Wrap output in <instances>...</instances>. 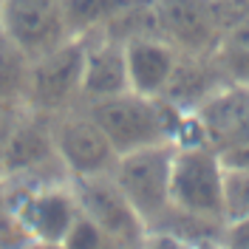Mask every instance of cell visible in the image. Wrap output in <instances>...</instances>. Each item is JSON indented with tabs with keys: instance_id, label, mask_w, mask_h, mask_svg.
<instances>
[{
	"instance_id": "cell-11",
	"label": "cell",
	"mask_w": 249,
	"mask_h": 249,
	"mask_svg": "<svg viewBox=\"0 0 249 249\" xmlns=\"http://www.w3.org/2000/svg\"><path fill=\"white\" fill-rule=\"evenodd\" d=\"M130 91L127 65H124V43L93 34L85 37V65H82V105L108 99Z\"/></svg>"
},
{
	"instance_id": "cell-15",
	"label": "cell",
	"mask_w": 249,
	"mask_h": 249,
	"mask_svg": "<svg viewBox=\"0 0 249 249\" xmlns=\"http://www.w3.org/2000/svg\"><path fill=\"white\" fill-rule=\"evenodd\" d=\"M29 65L31 57H26L0 29V105H26Z\"/></svg>"
},
{
	"instance_id": "cell-25",
	"label": "cell",
	"mask_w": 249,
	"mask_h": 249,
	"mask_svg": "<svg viewBox=\"0 0 249 249\" xmlns=\"http://www.w3.org/2000/svg\"><path fill=\"white\" fill-rule=\"evenodd\" d=\"M0 3H3V0H0Z\"/></svg>"
},
{
	"instance_id": "cell-1",
	"label": "cell",
	"mask_w": 249,
	"mask_h": 249,
	"mask_svg": "<svg viewBox=\"0 0 249 249\" xmlns=\"http://www.w3.org/2000/svg\"><path fill=\"white\" fill-rule=\"evenodd\" d=\"M102 130L108 133L119 153H130L150 144H176L178 127L184 122L187 110L173 108L161 96H144L136 91H124L119 96L96 99L85 105Z\"/></svg>"
},
{
	"instance_id": "cell-21",
	"label": "cell",
	"mask_w": 249,
	"mask_h": 249,
	"mask_svg": "<svg viewBox=\"0 0 249 249\" xmlns=\"http://www.w3.org/2000/svg\"><path fill=\"white\" fill-rule=\"evenodd\" d=\"M221 241L227 249H249V215L244 218H232L224 224Z\"/></svg>"
},
{
	"instance_id": "cell-24",
	"label": "cell",
	"mask_w": 249,
	"mask_h": 249,
	"mask_svg": "<svg viewBox=\"0 0 249 249\" xmlns=\"http://www.w3.org/2000/svg\"><path fill=\"white\" fill-rule=\"evenodd\" d=\"M3 193H6V164L0 159V198H3Z\"/></svg>"
},
{
	"instance_id": "cell-14",
	"label": "cell",
	"mask_w": 249,
	"mask_h": 249,
	"mask_svg": "<svg viewBox=\"0 0 249 249\" xmlns=\"http://www.w3.org/2000/svg\"><path fill=\"white\" fill-rule=\"evenodd\" d=\"M144 0H65V20L71 37H93L108 31L122 15Z\"/></svg>"
},
{
	"instance_id": "cell-9",
	"label": "cell",
	"mask_w": 249,
	"mask_h": 249,
	"mask_svg": "<svg viewBox=\"0 0 249 249\" xmlns=\"http://www.w3.org/2000/svg\"><path fill=\"white\" fill-rule=\"evenodd\" d=\"M0 29L31 60L71 37L65 0H3Z\"/></svg>"
},
{
	"instance_id": "cell-18",
	"label": "cell",
	"mask_w": 249,
	"mask_h": 249,
	"mask_svg": "<svg viewBox=\"0 0 249 249\" xmlns=\"http://www.w3.org/2000/svg\"><path fill=\"white\" fill-rule=\"evenodd\" d=\"M31 244L29 230L20 224L17 213L0 198V249H26Z\"/></svg>"
},
{
	"instance_id": "cell-5",
	"label": "cell",
	"mask_w": 249,
	"mask_h": 249,
	"mask_svg": "<svg viewBox=\"0 0 249 249\" xmlns=\"http://www.w3.org/2000/svg\"><path fill=\"white\" fill-rule=\"evenodd\" d=\"M82 65H85V37H68L57 48L34 57L29 65L26 105L48 116L79 108Z\"/></svg>"
},
{
	"instance_id": "cell-8",
	"label": "cell",
	"mask_w": 249,
	"mask_h": 249,
	"mask_svg": "<svg viewBox=\"0 0 249 249\" xmlns=\"http://www.w3.org/2000/svg\"><path fill=\"white\" fill-rule=\"evenodd\" d=\"M71 187L82 215L91 218L96 227H102L122 249H139L142 238L147 235V224L130 207L110 173L71 178Z\"/></svg>"
},
{
	"instance_id": "cell-23",
	"label": "cell",
	"mask_w": 249,
	"mask_h": 249,
	"mask_svg": "<svg viewBox=\"0 0 249 249\" xmlns=\"http://www.w3.org/2000/svg\"><path fill=\"white\" fill-rule=\"evenodd\" d=\"M196 249H227L221 238H204V241H196Z\"/></svg>"
},
{
	"instance_id": "cell-3",
	"label": "cell",
	"mask_w": 249,
	"mask_h": 249,
	"mask_svg": "<svg viewBox=\"0 0 249 249\" xmlns=\"http://www.w3.org/2000/svg\"><path fill=\"white\" fill-rule=\"evenodd\" d=\"M224 178L227 161L215 144H176L170 173V207L207 218V221H227L224 218Z\"/></svg>"
},
{
	"instance_id": "cell-13",
	"label": "cell",
	"mask_w": 249,
	"mask_h": 249,
	"mask_svg": "<svg viewBox=\"0 0 249 249\" xmlns=\"http://www.w3.org/2000/svg\"><path fill=\"white\" fill-rule=\"evenodd\" d=\"M224 85L227 77L215 54H181L161 99H167L173 108L193 113Z\"/></svg>"
},
{
	"instance_id": "cell-12",
	"label": "cell",
	"mask_w": 249,
	"mask_h": 249,
	"mask_svg": "<svg viewBox=\"0 0 249 249\" xmlns=\"http://www.w3.org/2000/svg\"><path fill=\"white\" fill-rule=\"evenodd\" d=\"M201 122L210 144L218 150L249 139V88L227 82L204 105L193 110Z\"/></svg>"
},
{
	"instance_id": "cell-17",
	"label": "cell",
	"mask_w": 249,
	"mask_h": 249,
	"mask_svg": "<svg viewBox=\"0 0 249 249\" xmlns=\"http://www.w3.org/2000/svg\"><path fill=\"white\" fill-rule=\"evenodd\" d=\"M60 247L62 249H122L102 227H96L91 218H85L82 213L74 221V227L68 230V235L62 238Z\"/></svg>"
},
{
	"instance_id": "cell-7",
	"label": "cell",
	"mask_w": 249,
	"mask_h": 249,
	"mask_svg": "<svg viewBox=\"0 0 249 249\" xmlns=\"http://www.w3.org/2000/svg\"><path fill=\"white\" fill-rule=\"evenodd\" d=\"M51 133H54V150L71 178L110 173L119 159V150L113 147L108 133L88 113L85 105L57 113L51 119Z\"/></svg>"
},
{
	"instance_id": "cell-20",
	"label": "cell",
	"mask_w": 249,
	"mask_h": 249,
	"mask_svg": "<svg viewBox=\"0 0 249 249\" xmlns=\"http://www.w3.org/2000/svg\"><path fill=\"white\" fill-rule=\"evenodd\" d=\"M139 249H196V244L181 238V235L170 232V230H147Z\"/></svg>"
},
{
	"instance_id": "cell-2",
	"label": "cell",
	"mask_w": 249,
	"mask_h": 249,
	"mask_svg": "<svg viewBox=\"0 0 249 249\" xmlns=\"http://www.w3.org/2000/svg\"><path fill=\"white\" fill-rule=\"evenodd\" d=\"M249 0H153L156 31L181 54H215Z\"/></svg>"
},
{
	"instance_id": "cell-22",
	"label": "cell",
	"mask_w": 249,
	"mask_h": 249,
	"mask_svg": "<svg viewBox=\"0 0 249 249\" xmlns=\"http://www.w3.org/2000/svg\"><path fill=\"white\" fill-rule=\"evenodd\" d=\"M221 46H227V48H249V12L244 17H238L232 26L227 29L224 40H221Z\"/></svg>"
},
{
	"instance_id": "cell-6",
	"label": "cell",
	"mask_w": 249,
	"mask_h": 249,
	"mask_svg": "<svg viewBox=\"0 0 249 249\" xmlns=\"http://www.w3.org/2000/svg\"><path fill=\"white\" fill-rule=\"evenodd\" d=\"M6 204L29 230L31 241L62 244V238L79 218V204L71 178L43 181V184H6Z\"/></svg>"
},
{
	"instance_id": "cell-10",
	"label": "cell",
	"mask_w": 249,
	"mask_h": 249,
	"mask_svg": "<svg viewBox=\"0 0 249 249\" xmlns=\"http://www.w3.org/2000/svg\"><path fill=\"white\" fill-rule=\"evenodd\" d=\"M178 57L181 51L159 34H139L124 40V65L130 91L144 96H161L178 65Z\"/></svg>"
},
{
	"instance_id": "cell-19",
	"label": "cell",
	"mask_w": 249,
	"mask_h": 249,
	"mask_svg": "<svg viewBox=\"0 0 249 249\" xmlns=\"http://www.w3.org/2000/svg\"><path fill=\"white\" fill-rule=\"evenodd\" d=\"M218 62L224 68V77L232 85H247L249 88V48H227L221 46L215 51Z\"/></svg>"
},
{
	"instance_id": "cell-4",
	"label": "cell",
	"mask_w": 249,
	"mask_h": 249,
	"mask_svg": "<svg viewBox=\"0 0 249 249\" xmlns=\"http://www.w3.org/2000/svg\"><path fill=\"white\" fill-rule=\"evenodd\" d=\"M176 144H150L130 153H119L113 164V181L119 184L130 207L142 215L147 230H153L170 210V173Z\"/></svg>"
},
{
	"instance_id": "cell-16",
	"label": "cell",
	"mask_w": 249,
	"mask_h": 249,
	"mask_svg": "<svg viewBox=\"0 0 249 249\" xmlns=\"http://www.w3.org/2000/svg\"><path fill=\"white\" fill-rule=\"evenodd\" d=\"M249 215V167H230L224 178V218Z\"/></svg>"
}]
</instances>
